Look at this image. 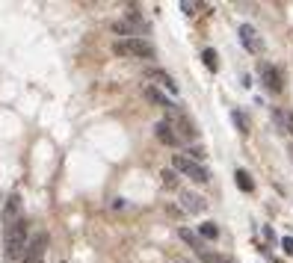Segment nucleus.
Returning <instances> with one entry per match:
<instances>
[{
  "instance_id": "obj_1",
  "label": "nucleus",
  "mask_w": 293,
  "mask_h": 263,
  "mask_svg": "<svg viewBox=\"0 0 293 263\" xmlns=\"http://www.w3.org/2000/svg\"><path fill=\"white\" fill-rule=\"evenodd\" d=\"M27 222H15L9 228H3V257L9 263H21L24 254H27Z\"/></svg>"
},
{
  "instance_id": "obj_2",
  "label": "nucleus",
  "mask_w": 293,
  "mask_h": 263,
  "mask_svg": "<svg viewBox=\"0 0 293 263\" xmlns=\"http://www.w3.org/2000/svg\"><path fill=\"white\" fill-rule=\"evenodd\" d=\"M166 122L172 124V130H175V136L178 139H184V142H193L196 136H199V130H196V124H193V119L187 116V112H181L178 106H172L169 112H166Z\"/></svg>"
},
{
  "instance_id": "obj_3",
  "label": "nucleus",
  "mask_w": 293,
  "mask_h": 263,
  "mask_svg": "<svg viewBox=\"0 0 293 263\" xmlns=\"http://www.w3.org/2000/svg\"><path fill=\"white\" fill-rule=\"evenodd\" d=\"M113 53H119V56H139V59H151V56H154V45L136 35V39H122V42H116V45H113Z\"/></svg>"
},
{
  "instance_id": "obj_4",
  "label": "nucleus",
  "mask_w": 293,
  "mask_h": 263,
  "mask_svg": "<svg viewBox=\"0 0 293 263\" xmlns=\"http://www.w3.org/2000/svg\"><path fill=\"white\" fill-rule=\"evenodd\" d=\"M172 169L181 172V175H187V177L196 180V183H207V180H210V172H207L201 163L190 160L187 154H175V157H172Z\"/></svg>"
},
{
  "instance_id": "obj_5",
  "label": "nucleus",
  "mask_w": 293,
  "mask_h": 263,
  "mask_svg": "<svg viewBox=\"0 0 293 263\" xmlns=\"http://www.w3.org/2000/svg\"><path fill=\"white\" fill-rule=\"evenodd\" d=\"M237 33H240V42H243V48H246L249 53H255V56L264 53V39L258 35V30H255L252 24H240Z\"/></svg>"
},
{
  "instance_id": "obj_6",
  "label": "nucleus",
  "mask_w": 293,
  "mask_h": 263,
  "mask_svg": "<svg viewBox=\"0 0 293 263\" xmlns=\"http://www.w3.org/2000/svg\"><path fill=\"white\" fill-rule=\"evenodd\" d=\"M21 219H24V201H21L18 193H12L3 204V228H9V225H15Z\"/></svg>"
},
{
  "instance_id": "obj_7",
  "label": "nucleus",
  "mask_w": 293,
  "mask_h": 263,
  "mask_svg": "<svg viewBox=\"0 0 293 263\" xmlns=\"http://www.w3.org/2000/svg\"><path fill=\"white\" fill-rule=\"evenodd\" d=\"M45 248H48V234H36V237L30 240L27 254H24V260H21V263H42Z\"/></svg>"
},
{
  "instance_id": "obj_8",
  "label": "nucleus",
  "mask_w": 293,
  "mask_h": 263,
  "mask_svg": "<svg viewBox=\"0 0 293 263\" xmlns=\"http://www.w3.org/2000/svg\"><path fill=\"white\" fill-rule=\"evenodd\" d=\"M261 80H264V86H267L270 92H281V89H284L281 71H278L275 65H270V62H261Z\"/></svg>"
},
{
  "instance_id": "obj_9",
  "label": "nucleus",
  "mask_w": 293,
  "mask_h": 263,
  "mask_svg": "<svg viewBox=\"0 0 293 263\" xmlns=\"http://www.w3.org/2000/svg\"><path fill=\"white\" fill-rule=\"evenodd\" d=\"M181 204H184V213H204L207 201L196 193H181Z\"/></svg>"
},
{
  "instance_id": "obj_10",
  "label": "nucleus",
  "mask_w": 293,
  "mask_h": 263,
  "mask_svg": "<svg viewBox=\"0 0 293 263\" xmlns=\"http://www.w3.org/2000/svg\"><path fill=\"white\" fill-rule=\"evenodd\" d=\"M145 77H148V80H157V83H160V86H163L166 92H172V95L178 92V83H175V80L169 77L166 71H160V68H148V71H145Z\"/></svg>"
},
{
  "instance_id": "obj_11",
  "label": "nucleus",
  "mask_w": 293,
  "mask_h": 263,
  "mask_svg": "<svg viewBox=\"0 0 293 263\" xmlns=\"http://www.w3.org/2000/svg\"><path fill=\"white\" fill-rule=\"evenodd\" d=\"M154 133H157V139H160L163 145H169V148H175V145L181 142V139L175 136V130H172L169 122H157V124H154Z\"/></svg>"
},
{
  "instance_id": "obj_12",
  "label": "nucleus",
  "mask_w": 293,
  "mask_h": 263,
  "mask_svg": "<svg viewBox=\"0 0 293 263\" xmlns=\"http://www.w3.org/2000/svg\"><path fill=\"white\" fill-rule=\"evenodd\" d=\"M273 122L278 124V130H284V133H290L293 136V112H287V109H273Z\"/></svg>"
},
{
  "instance_id": "obj_13",
  "label": "nucleus",
  "mask_w": 293,
  "mask_h": 263,
  "mask_svg": "<svg viewBox=\"0 0 293 263\" xmlns=\"http://www.w3.org/2000/svg\"><path fill=\"white\" fill-rule=\"evenodd\" d=\"M178 237H181V240H184V243H187V245H190V248H193V251H196V254H199V251H204V248H207V245H204V240H201V237H199V234H193V231H190V228H178Z\"/></svg>"
},
{
  "instance_id": "obj_14",
  "label": "nucleus",
  "mask_w": 293,
  "mask_h": 263,
  "mask_svg": "<svg viewBox=\"0 0 293 263\" xmlns=\"http://www.w3.org/2000/svg\"><path fill=\"white\" fill-rule=\"evenodd\" d=\"M145 98H148L151 104H157V106H163L166 112H169V109L175 106V104H172V101H169V98H166V95H163L160 89H157V86H145Z\"/></svg>"
},
{
  "instance_id": "obj_15",
  "label": "nucleus",
  "mask_w": 293,
  "mask_h": 263,
  "mask_svg": "<svg viewBox=\"0 0 293 263\" xmlns=\"http://www.w3.org/2000/svg\"><path fill=\"white\" fill-rule=\"evenodd\" d=\"M234 180H237V186H240L243 193H252V190H255V180H252V175H249L246 169H237V172H234Z\"/></svg>"
},
{
  "instance_id": "obj_16",
  "label": "nucleus",
  "mask_w": 293,
  "mask_h": 263,
  "mask_svg": "<svg viewBox=\"0 0 293 263\" xmlns=\"http://www.w3.org/2000/svg\"><path fill=\"white\" fill-rule=\"evenodd\" d=\"M199 260L201 263H234V260H228V257H222L219 251H210V248H204V251H199Z\"/></svg>"
},
{
  "instance_id": "obj_17",
  "label": "nucleus",
  "mask_w": 293,
  "mask_h": 263,
  "mask_svg": "<svg viewBox=\"0 0 293 263\" xmlns=\"http://www.w3.org/2000/svg\"><path fill=\"white\" fill-rule=\"evenodd\" d=\"M199 237H201V240H216V237H219V228H216V222H204L201 228H199Z\"/></svg>"
},
{
  "instance_id": "obj_18",
  "label": "nucleus",
  "mask_w": 293,
  "mask_h": 263,
  "mask_svg": "<svg viewBox=\"0 0 293 263\" xmlns=\"http://www.w3.org/2000/svg\"><path fill=\"white\" fill-rule=\"evenodd\" d=\"M201 59H204V65H207L210 71H216V68H219V56H216V51H213V48H207V51L201 53Z\"/></svg>"
},
{
  "instance_id": "obj_19",
  "label": "nucleus",
  "mask_w": 293,
  "mask_h": 263,
  "mask_svg": "<svg viewBox=\"0 0 293 263\" xmlns=\"http://www.w3.org/2000/svg\"><path fill=\"white\" fill-rule=\"evenodd\" d=\"M231 119H234V124H237V130H240V133H249V119L243 116L240 109H234V112H231Z\"/></svg>"
},
{
  "instance_id": "obj_20",
  "label": "nucleus",
  "mask_w": 293,
  "mask_h": 263,
  "mask_svg": "<svg viewBox=\"0 0 293 263\" xmlns=\"http://www.w3.org/2000/svg\"><path fill=\"white\" fill-rule=\"evenodd\" d=\"M160 177H163V186H166V190H178V175H175L172 169H166Z\"/></svg>"
},
{
  "instance_id": "obj_21",
  "label": "nucleus",
  "mask_w": 293,
  "mask_h": 263,
  "mask_svg": "<svg viewBox=\"0 0 293 263\" xmlns=\"http://www.w3.org/2000/svg\"><path fill=\"white\" fill-rule=\"evenodd\" d=\"M204 157H207V154H204V148H190V160L199 163V160H204Z\"/></svg>"
},
{
  "instance_id": "obj_22",
  "label": "nucleus",
  "mask_w": 293,
  "mask_h": 263,
  "mask_svg": "<svg viewBox=\"0 0 293 263\" xmlns=\"http://www.w3.org/2000/svg\"><path fill=\"white\" fill-rule=\"evenodd\" d=\"M181 9H184L187 15H196V9H199V3H190V0H184V3H181Z\"/></svg>"
},
{
  "instance_id": "obj_23",
  "label": "nucleus",
  "mask_w": 293,
  "mask_h": 263,
  "mask_svg": "<svg viewBox=\"0 0 293 263\" xmlns=\"http://www.w3.org/2000/svg\"><path fill=\"white\" fill-rule=\"evenodd\" d=\"M281 248H284L287 254H293V237H284V240H281Z\"/></svg>"
},
{
  "instance_id": "obj_24",
  "label": "nucleus",
  "mask_w": 293,
  "mask_h": 263,
  "mask_svg": "<svg viewBox=\"0 0 293 263\" xmlns=\"http://www.w3.org/2000/svg\"><path fill=\"white\" fill-rule=\"evenodd\" d=\"M113 210H125V198H116L113 201Z\"/></svg>"
},
{
  "instance_id": "obj_25",
  "label": "nucleus",
  "mask_w": 293,
  "mask_h": 263,
  "mask_svg": "<svg viewBox=\"0 0 293 263\" xmlns=\"http://www.w3.org/2000/svg\"><path fill=\"white\" fill-rule=\"evenodd\" d=\"M290 160H293V148H290Z\"/></svg>"
},
{
  "instance_id": "obj_26",
  "label": "nucleus",
  "mask_w": 293,
  "mask_h": 263,
  "mask_svg": "<svg viewBox=\"0 0 293 263\" xmlns=\"http://www.w3.org/2000/svg\"><path fill=\"white\" fill-rule=\"evenodd\" d=\"M175 263H178V260H175Z\"/></svg>"
},
{
  "instance_id": "obj_27",
  "label": "nucleus",
  "mask_w": 293,
  "mask_h": 263,
  "mask_svg": "<svg viewBox=\"0 0 293 263\" xmlns=\"http://www.w3.org/2000/svg\"><path fill=\"white\" fill-rule=\"evenodd\" d=\"M62 263H65V260H62Z\"/></svg>"
}]
</instances>
